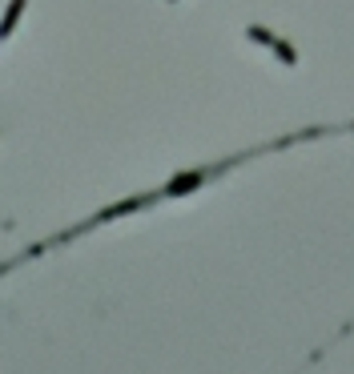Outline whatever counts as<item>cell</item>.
Returning <instances> with one entry per match:
<instances>
[{"label":"cell","mask_w":354,"mask_h":374,"mask_svg":"<svg viewBox=\"0 0 354 374\" xmlns=\"http://www.w3.org/2000/svg\"><path fill=\"white\" fill-rule=\"evenodd\" d=\"M20 13H24V0H13V4H8V13H4V20H0V41H8V36H13Z\"/></svg>","instance_id":"obj_1"},{"label":"cell","mask_w":354,"mask_h":374,"mask_svg":"<svg viewBox=\"0 0 354 374\" xmlns=\"http://www.w3.org/2000/svg\"><path fill=\"white\" fill-rule=\"evenodd\" d=\"M197 181H201V173H190V178L174 181V194H181V189H190V185H197Z\"/></svg>","instance_id":"obj_2"}]
</instances>
